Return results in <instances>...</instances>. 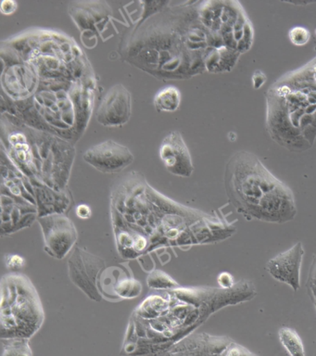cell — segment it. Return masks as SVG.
Instances as JSON below:
<instances>
[{
	"label": "cell",
	"mask_w": 316,
	"mask_h": 356,
	"mask_svg": "<svg viewBox=\"0 0 316 356\" xmlns=\"http://www.w3.org/2000/svg\"><path fill=\"white\" fill-rule=\"evenodd\" d=\"M198 3L168 8L140 21L121 44L127 63L162 80L202 74L205 58L221 47L199 19Z\"/></svg>",
	"instance_id": "1"
},
{
	"label": "cell",
	"mask_w": 316,
	"mask_h": 356,
	"mask_svg": "<svg viewBox=\"0 0 316 356\" xmlns=\"http://www.w3.org/2000/svg\"><path fill=\"white\" fill-rule=\"evenodd\" d=\"M96 79H41L28 99L13 103L1 95V113L13 114L29 127L76 145L90 124L95 102Z\"/></svg>",
	"instance_id": "2"
},
{
	"label": "cell",
	"mask_w": 316,
	"mask_h": 356,
	"mask_svg": "<svg viewBox=\"0 0 316 356\" xmlns=\"http://www.w3.org/2000/svg\"><path fill=\"white\" fill-rule=\"evenodd\" d=\"M1 152L32 184L57 191L67 185L76 159V145L29 127L18 117L1 113Z\"/></svg>",
	"instance_id": "3"
},
{
	"label": "cell",
	"mask_w": 316,
	"mask_h": 356,
	"mask_svg": "<svg viewBox=\"0 0 316 356\" xmlns=\"http://www.w3.org/2000/svg\"><path fill=\"white\" fill-rule=\"evenodd\" d=\"M224 186L233 207L249 221L285 224L297 216L292 191L252 153L238 152L230 158Z\"/></svg>",
	"instance_id": "4"
},
{
	"label": "cell",
	"mask_w": 316,
	"mask_h": 356,
	"mask_svg": "<svg viewBox=\"0 0 316 356\" xmlns=\"http://www.w3.org/2000/svg\"><path fill=\"white\" fill-rule=\"evenodd\" d=\"M3 42L34 65L41 79H96L87 56L76 42L65 33L30 30Z\"/></svg>",
	"instance_id": "5"
},
{
	"label": "cell",
	"mask_w": 316,
	"mask_h": 356,
	"mask_svg": "<svg viewBox=\"0 0 316 356\" xmlns=\"http://www.w3.org/2000/svg\"><path fill=\"white\" fill-rule=\"evenodd\" d=\"M1 95L10 102L28 99L37 91L40 83L38 70L24 60L17 50L1 42Z\"/></svg>",
	"instance_id": "6"
},
{
	"label": "cell",
	"mask_w": 316,
	"mask_h": 356,
	"mask_svg": "<svg viewBox=\"0 0 316 356\" xmlns=\"http://www.w3.org/2000/svg\"><path fill=\"white\" fill-rule=\"evenodd\" d=\"M68 13L74 24L80 31L83 44L88 49H93L98 44V39L106 41L110 24L116 21L113 10L106 2H71Z\"/></svg>",
	"instance_id": "7"
},
{
	"label": "cell",
	"mask_w": 316,
	"mask_h": 356,
	"mask_svg": "<svg viewBox=\"0 0 316 356\" xmlns=\"http://www.w3.org/2000/svg\"><path fill=\"white\" fill-rule=\"evenodd\" d=\"M83 159L94 168L106 174L120 172L135 160L128 147L113 140L94 145L85 150Z\"/></svg>",
	"instance_id": "8"
},
{
	"label": "cell",
	"mask_w": 316,
	"mask_h": 356,
	"mask_svg": "<svg viewBox=\"0 0 316 356\" xmlns=\"http://www.w3.org/2000/svg\"><path fill=\"white\" fill-rule=\"evenodd\" d=\"M132 95L122 83H116L106 92L98 110L97 122L105 127H121L131 118Z\"/></svg>",
	"instance_id": "9"
},
{
	"label": "cell",
	"mask_w": 316,
	"mask_h": 356,
	"mask_svg": "<svg viewBox=\"0 0 316 356\" xmlns=\"http://www.w3.org/2000/svg\"><path fill=\"white\" fill-rule=\"evenodd\" d=\"M304 253L303 245L297 242L290 249L269 260L265 270L274 280L287 284L293 291H298L301 289V269Z\"/></svg>",
	"instance_id": "10"
},
{
	"label": "cell",
	"mask_w": 316,
	"mask_h": 356,
	"mask_svg": "<svg viewBox=\"0 0 316 356\" xmlns=\"http://www.w3.org/2000/svg\"><path fill=\"white\" fill-rule=\"evenodd\" d=\"M159 153L160 160L171 174L181 177L192 175V159L181 133L177 131L169 133L160 144Z\"/></svg>",
	"instance_id": "11"
},
{
	"label": "cell",
	"mask_w": 316,
	"mask_h": 356,
	"mask_svg": "<svg viewBox=\"0 0 316 356\" xmlns=\"http://www.w3.org/2000/svg\"><path fill=\"white\" fill-rule=\"evenodd\" d=\"M47 246L54 256L62 258L76 239V227L73 222L63 216H51L40 219Z\"/></svg>",
	"instance_id": "12"
},
{
	"label": "cell",
	"mask_w": 316,
	"mask_h": 356,
	"mask_svg": "<svg viewBox=\"0 0 316 356\" xmlns=\"http://www.w3.org/2000/svg\"><path fill=\"white\" fill-rule=\"evenodd\" d=\"M181 92L176 86H168L160 89L154 97V106L159 113H174L181 104Z\"/></svg>",
	"instance_id": "13"
},
{
	"label": "cell",
	"mask_w": 316,
	"mask_h": 356,
	"mask_svg": "<svg viewBox=\"0 0 316 356\" xmlns=\"http://www.w3.org/2000/svg\"><path fill=\"white\" fill-rule=\"evenodd\" d=\"M278 339L290 356H306L301 336L293 328L288 327L280 328Z\"/></svg>",
	"instance_id": "14"
},
{
	"label": "cell",
	"mask_w": 316,
	"mask_h": 356,
	"mask_svg": "<svg viewBox=\"0 0 316 356\" xmlns=\"http://www.w3.org/2000/svg\"><path fill=\"white\" fill-rule=\"evenodd\" d=\"M2 356H33L28 339L24 338L8 339L6 343L4 344Z\"/></svg>",
	"instance_id": "15"
},
{
	"label": "cell",
	"mask_w": 316,
	"mask_h": 356,
	"mask_svg": "<svg viewBox=\"0 0 316 356\" xmlns=\"http://www.w3.org/2000/svg\"><path fill=\"white\" fill-rule=\"evenodd\" d=\"M288 38L294 46L303 47L310 41V33L307 28L295 26L291 28L290 32H288Z\"/></svg>",
	"instance_id": "16"
},
{
	"label": "cell",
	"mask_w": 316,
	"mask_h": 356,
	"mask_svg": "<svg viewBox=\"0 0 316 356\" xmlns=\"http://www.w3.org/2000/svg\"><path fill=\"white\" fill-rule=\"evenodd\" d=\"M223 356H258L251 350L233 341L224 350Z\"/></svg>",
	"instance_id": "17"
},
{
	"label": "cell",
	"mask_w": 316,
	"mask_h": 356,
	"mask_svg": "<svg viewBox=\"0 0 316 356\" xmlns=\"http://www.w3.org/2000/svg\"><path fill=\"white\" fill-rule=\"evenodd\" d=\"M6 266L10 270H20L26 266V260L22 256L8 255L6 258Z\"/></svg>",
	"instance_id": "18"
},
{
	"label": "cell",
	"mask_w": 316,
	"mask_h": 356,
	"mask_svg": "<svg viewBox=\"0 0 316 356\" xmlns=\"http://www.w3.org/2000/svg\"><path fill=\"white\" fill-rule=\"evenodd\" d=\"M218 283L221 289H232L235 286L234 277L227 272L221 273V274L218 275Z\"/></svg>",
	"instance_id": "19"
},
{
	"label": "cell",
	"mask_w": 316,
	"mask_h": 356,
	"mask_svg": "<svg viewBox=\"0 0 316 356\" xmlns=\"http://www.w3.org/2000/svg\"><path fill=\"white\" fill-rule=\"evenodd\" d=\"M266 80H267V77L265 72L260 71V70H257L253 72L251 77L252 86H253L254 89H260L262 88L263 85H265Z\"/></svg>",
	"instance_id": "20"
},
{
	"label": "cell",
	"mask_w": 316,
	"mask_h": 356,
	"mask_svg": "<svg viewBox=\"0 0 316 356\" xmlns=\"http://www.w3.org/2000/svg\"><path fill=\"white\" fill-rule=\"evenodd\" d=\"M16 10H17V3L12 1V0L2 1L1 5H0V10H1V13L4 14V15H12L13 13H15Z\"/></svg>",
	"instance_id": "21"
},
{
	"label": "cell",
	"mask_w": 316,
	"mask_h": 356,
	"mask_svg": "<svg viewBox=\"0 0 316 356\" xmlns=\"http://www.w3.org/2000/svg\"><path fill=\"white\" fill-rule=\"evenodd\" d=\"M91 213H92V211H91L90 206L85 204L77 206L76 216H78L79 218L88 219L91 216Z\"/></svg>",
	"instance_id": "22"
},
{
	"label": "cell",
	"mask_w": 316,
	"mask_h": 356,
	"mask_svg": "<svg viewBox=\"0 0 316 356\" xmlns=\"http://www.w3.org/2000/svg\"><path fill=\"white\" fill-rule=\"evenodd\" d=\"M315 33H316V31H315Z\"/></svg>",
	"instance_id": "23"
}]
</instances>
